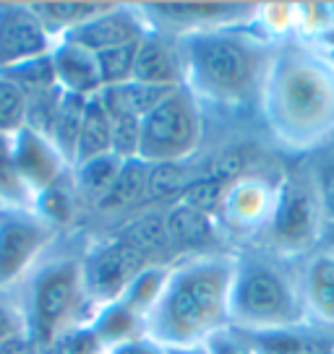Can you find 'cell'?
Returning <instances> with one entry per match:
<instances>
[{
  "label": "cell",
  "mask_w": 334,
  "mask_h": 354,
  "mask_svg": "<svg viewBox=\"0 0 334 354\" xmlns=\"http://www.w3.org/2000/svg\"><path fill=\"white\" fill-rule=\"evenodd\" d=\"M196 172L188 165H149L146 177V203H178L183 190L193 183Z\"/></svg>",
  "instance_id": "83f0119b"
},
{
  "label": "cell",
  "mask_w": 334,
  "mask_h": 354,
  "mask_svg": "<svg viewBox=\"0 0 334 354\" xmlns=\"http://www.w3.org/2000/svg\"><path fill=\"white\" fill-rule=\"evenodd\" d=\"M282 261L285 258L258 253L238 258L230 295V328L245 333L308 328L298 271L292 274Z\"/></svg>",
  "instance_id": "5b68a950"
},
{
  "label": "cell",
  "mask_w": 334,
  "mask_h": 354,
  "mask_svg": "<svg viewBox=\"0 0 334 354\" xmlns=\"http://www.w3.org/2000/svg\"><path fill=\"white\" fill-rule=\"evenodd\" d=\"M149 29L180 34L227 29V26H248L258 21L261 6L248 0H162V3H139Z\"/></svg>",
  "instance_id": "9c48e42d"
},
{
  "label": "cell",
  "mask_w": 334,
  "mask_h": 354,
  "mask_svg": "<svg viewBox=\"0 0 334 354\" xmlns=\"http://www.w3.org/2000/svg\"><path fill=\"white\" fill-rule=\"evenodd\" d=\"M115 234L121 240H125L131 248H136L152 266L155 263L170 266L167 258L175 253L173 243H170V234H167L165 214H159V211H144V214H139L136 219L123 224Z\"/></svg>",
  "instance_id": "ffe728a7"
},
{
  "label": "cell",
  "mask_w": 334,
  "mask_h": 354,
  "mask_svg": "<svg viewBox=\"0 0 334 354\" xmlns=\"http://www.w3.org/2000/svg\"><path fill=\"white\" fill-rule=\"evenodd\" d=\"M258 115L279 151L319 154L334 144V63L322 44L298 34L277 44Z\"/></svg>",
  "instance_id": "6da1fadb"
},
{
  "label": "cell",
  "mask_w": 334,
  "mask_h": 354,
  "mask_svg": "<svg viewBox=\"0 0 334 354\" xmlns=\"http://www.w3.org/2000/svg\"><path fill=\"white\" fill-rule=\"evenodd\" d=\"M165 224L175 253H188V258L217 253L220 224L214 216H206L183 203H173L165 214Z\"/></svg>",
  "instance_id": "e0dca14e"
},
{
  "label": "cell",
  "mask_w": 334,
  "mask_h": 354,
  "mask_svg": "<svg viewBox=\"0 0 334 354\" xmlns=\"http://www.w3.org/2000/svg\"><path fill=\"white\" fill-rule=\"evenodd\" d=\"M91 331L97 333V339L102 342L105 352L110 346H118L123 342H131L139 336H146V318L139 315L136 310H131L123 299L107 302L102 308L94 310L91 315Z\"/></svg>",
  "instance_id": "44dd1931"
},
{
  "label": "cell",
  "mask_w": 334,
  "mask_h": 354,
  "mask_svg": "<svg viewBox=\"0 0 334 354\" xmlns=\"http://www.w3.org/2000/svg\"><path fill=\"white\" fill-rule=\"evenodd\" d=\"M146 177H149V165L141 159H125L121 172L115 177L110 190L97 201L94 211L97 214H123L136 206L146 203Z\"/></svg>",
  "instance_id": "7402d4cb"
},
{
  "label": "cell",
  "mask_w": 334,
  "mask_h": 354,
  "mask_svg": "<svg viewBox=\"0 0 334 354\" xmlns=\"http://www.w3.org/2000/svg\"><path fill=\"white\" fill-rule=\"evenodd\" d=\"M301 261L298 284L308 328L334 333V248L322 245Z\"/></svg>",
  "instance_id": "4fadbf2b"
},
{
  "label": "cell",
  "mask_w": 334,
  "mask_h": 354,
  "mask_svg": "<svg viewBox=\"0 0 334 354\" xmlns=\"http://www.w3.org/2000/svg\"><path fill=\"white\" fill-rule=\"evenodd\" d=\"M76 206L78 198L76 193H73V185H71V175L66 180H60L58 185H53V188H47L34 196V211L45 221H50L53 227H58L60 232L73 221Z\"/></svg>",
  "instance_id": "f546056e"
},
{
  "label": "cell",
  "mask_w": 334,
  "mask_h": 354,
  "mask_svg": "<svg viewBox=\"0 0 334 354\" xmlns=\"http://www.w3.org/2000/svg\"><path fill=\"white\" fill-rule=\"evenodd\" d=\"M136 53H139V42L123 44V47H112V50L97 53V68H100L102 88L121 86V84L134 81Z\"/></svg>",
  "instance_id": "d6a6232c"
},
{
  "label": "cell",
  "mask_w": 334,
  "mask_h": 354,
  "mask_svg": "<svg viewBox=\"0 0 334 354\" xmlns=\"http://www.w3.org/2000/svg\"><path fill=\"white\" fill-rule=\"evenodd\" d=\"M311 175L316 193H319L324 219H326V224H334V156L316 162L311 167Z\"/></svg>",
  "instance_id": "8d00e7d4"
},
{
  "label": "cell",
  "mask_w": 334,
  "mask_h": 354,
  "mask_svg": "<svg viewBox=\"0 0 334 354\" xmlns=\"http://www.w3.org/2000/svg\"><path fill=\"white\" fill-rule=\"evenodd\" d=\"M87 97L76 94H63L60 110H58L55 125L50 131V141L55 146L60 156L66 159V165L73 169L78 151V138H81V125H84V112H87Z\"/></svg>",
  "instance_id": "484cf974"
},
{
  "label": "cell",
  "mask_w": 334,
  "mask_h": 354,
  "mask_svg": "<svg viewBox=\"0 0 334 354\" xmlns=\"http://www.w3.org/2000/svg\"><path fill=\"white\" fill-rule=\"evenodd\" d=\"M178 88V86H175ZM175 88L170 86H152L141 81H128L121 86L102 88L100 97L110 115H128V118H146L162 100H167Z\"/></svg>",
  "instance_id": "603a6c76"
},
{
  "label": "cell",
  "mask_w": 334,
  "mask_h": 354,
  "mask_svg": "<svg viewBox=\"0 0 334 354\" xmlns=\"http://www.w3.org/2000/svg\"><path fill=\"white\" fill-rule=\"evenodd\" d=\"M238 258L225 253L193 255L170 268L167 284L146 315V336L162 346L204 344L230 326Z\"/></svg>",
  "instance_id": "3957f363"
},
{
  "label": "cell",
  "mask_w": 334,
  "mask_h": 354,
  "mask_svg": "<svg viewBox=\"0 0 334 354\" xmlns=\"http://www.w3.org/2000/svg\"><path fill=\"white\" fill-rule=\"evenodd\" d=\"M183 84L201 107L222 112L256 110L277 44L261 26H227L178 37Z\"/></svg>",
  "instance_id": "7a4b0ae2"
},
{
  "label": "cell",
  "mask_w": 334,
  "mask_h": 354,
  "mask_svg": "<svg viewBox=\"0 0 334 354\" xmlns=\"http://www.w3.org/2000/svg\"><path fill=\"white\" fill-rule=\"evenodd\" d=\"M50 57H53V68H55L58 86L66 94H76V97L89 100L102 91V78L94 53L66 42V39H58Z\"/></svg>",
  "instance_id": "ac0fdd59"
},
{
  "label": "cell",
  "mask_w": 334,
  "mask_h": 354,
  "mask_svg": "<svg viewBox=\"0 0 334 354\" xmlns=\"http://www.w3.org/2000/svg\"><path fill=\"white\" fill-rule=\"evenodd\" d=\"M105 354H167V349L152 336H139V339L123 342L118 346H110Z\"/></svg>",
  "instance_id": "ab89813d"
},
{
  "label": "cell",
  "mask_w": 334,
  "mask_h": 354,
  "mask_svg": "<svg viewBox=\"0 0 334 354\" xmlns=\"http://www.w3.org/2000/svg\"><path fill=\"white\" fill-rule=\"evenodd\" d=\"M13 162H16L24 185L34 196L53 188L71 175V167L53 146V141L32 128H21L13 133Z\"/></svg>",
  "instance_id": "9a60e30c"
},
{
  "label": "cell",
  "mask_w": 334,
  "mask_h": 354,
  "mask_svg": "<svg viewBox=\"0 0 334 354\" xmlns=\"http://www.w3.org/2000/svg\"><path fill=\"white\" fill-rule=\"evenodd\" d=\"M324 230L326 219L313 185L311 167L301 165L282 172L274 211L264 230L269 253L285 261L306 258L324 240Z\"/></svg>",
  "instance_id": "8992f818"
},
{
  "label": "cell",
  "mask_w": 334,
  "mask_h": 354,
  "mask_svg": "<svg viewBox=\"0 0 334 354\" xmlns=\"http://www.w3.org/2000/svg\"><path fill=\"white\" fill-rule=\"evenodd\" d=\"M146 34H149V24H146L144 13L139 11V6L118 3L112 11L102 13L97 19H91L89 24L73 29L63 39L97 55V53H105L112 47L141 42Z\"/></svg>",
  "instance_id": "5bb4252c"
},
{
  "label": "cell",
  "mask_w": 334,
  "mask_h": 354,
  "mask_svg": "<svg viewBox=\"0 0 334 354\" xmlns=\"http://www.w3.org/2000/svg\"><path fill=\"white\" fill-rule=\"evenodd\" d=\"M55 42L29 3H0V71L50 55Z\"/></svg>",
  "instance_id": "7c38bea8"
},
{
  "label": "cell",
  "mask_w": 334,
  "mask_h": 354,
  "mask_svg": "<svg viewBox=\"0 0 334 354\" xmlns=\"http://www.w3.org/2000/svg\"><path fill=\"white\" fill-rule=\"evenodd\" d=\"M146 266L152 263L118 234L87 245L81 261V277L91 308L97 310L107 302L121 299Z\"/></svg>",
  "instance_id": "30bf717a"
},
{
  "label": "cell",
  "mask_w": 334,
  "mask_h": 354,
  "mask_svg": "<svg viewBox=\"0 0 334 354\" xmlns=\"http://www.w3.org/2000/svg\"><path fill=\"white\" fill-rule=\"evenodd\" d=\"M0 78H6L8 84H13L26 100L58 88L55 68H53V57L50 55L24 60V63L11 66V68H3V71H0Z\"/></svg>",
  "instance_id": "4316f807"
},
{
  "label": "cell",
  "mask_w": 334,
  "mask_h": 354,
  "mask_svg": "<svg viewBox=\"0 0 334 354\" xmlns=\"http://www.w3.org/2000/svg\"><path fill=\"white\" fill-rule=\"evenodd\" d=\"M0 209H6V206H3V203H0Z\"/></svg>",
  "instance_id": "ee69618b"
},
{
  "label": "cell",
  "mask_w": 334,
  "mask_h": 354,
  "mask_svg": "<svg viewBox=\"0 0 334 354\" xmlns=\"http://www.w3.org/2000/svg\"><path fill=\"white\" fill-rule=\"evenodd\" d=\"M141 120L128 115H112V154L121 159H139Z\"/></svg>",
  "instance_id": "d590c367"
},
{
  "label": "cell",
  "mask_w": 334,
  "mask_h": 354,
  "mask_svg": "<svg viewBox=\"0 0 334 354\" xmlns=\"http://www.w3.org/2000/svg\"><path fill=\"white\" fill-rule=\"evenodd\" d=\"M115 6L118 3L112 0H34L29 3V8L37 13V19L55 39H63L66 34L89 24L102 13L112 11Z\"/></svg>",
  "instance_id": "d6986e66"
},
{
  "label": "cell",
  "mask_w": 334,
  "mask_h": 354,
  "mask_svg": "<svg viewBox=\"0 0 334 354\" xmlns=\"http://www.w3.org/2000/svg\"><path fill=\"white\" fill-rule=\"evenodd\" d=\"M204 344H206L209 354H254V349L243 339V333L230 328V326L222 331H214Z\"/></svg>",
  "instance_id": "f35d334b"
},
{
  "label": "cell",
  "mask_w": 334,
  "mask_h": 354,
  "mask_svg": "<svg viewBox=\"0 0 334 354\" xmlns=\"http://www.w3.org/2000/svg\"><path fill=\"white\" fill-rule=\"evenodd\" d=\"M324 50H326V55L332 57V63H334V42H329V44H322Z\"/></svg>",
  "instance_id": "7bdbcfd3"
},
{
  "label": "cell",
  "mask_w": 334,
  "mask_h": 354,
  "mask_svg": "<svg viewBox=\"0 0 334 354\" xmlns=\"http://www.w3.org/2000/svg\"><path fill=\"white\" fill-rule=\"evenodd\" d=\"M167 354H209L206 344H188V346H165Z\"/></svg>",
  "instance_id": "b9f144b4"
},
{
  "label": "cell",
  "mask_w": 334,
  "mask_h": 354,
  "mask_svg": "<svg viewBox=\"0 0 334 354\" xmlns=\"http://www.w3.org/2000/svg\"><path fill=\"white\" fill-rule=\"evenodd\" d=\"M0 203L6 209H34V193L13 162V136H0Z\"/></svg>",
  "instance_id": "f1b7e54d"
},
{
  "label": "cell",
  "mask_w": 334,
  "mask_h": 354,
  "mask_svg": "<svg viewBox=\"0 0 334 354\" xmlns=\"http://www.w3.org/2000/svg\"><path fill=\"white\" fill-rule=\"evenodd\" d=\"M204 141V107L186 84L141 118L139 159L146 165H188Z\"/></svg>",
  "instance_id": "52a82bcc"
},
{
  "label": "cell",
  "mask_w": 334,
  "mask_h": 354,
  "mask_svg": "<svg viewBox=\"0 0 334 354\" xmlns=\"http://www.w3.org/2000/svg\"><path fill=\"white\" fill-rule=\"evenodd\" d=\"M170 268L173 266L167 263H155V266H146L144 271L131 281V287L125 289L123 295V302L128 305L131 310H136L139 315H149L152 308L157 305V299L162 295V289L167 284V277H170Z\"/></svg>",
  "instance_id": "4dcf8cb0"
},
{
  "label": "cell",
  "mask_w": 334,
  "mask_h": 354,
  "mask_svg": "<svg viewBox=\"0 0 334 354\" xmlns=\"http://www.w3.org/2000/svg\"><path fill=\"white\" fill-rule=\"evenodd\" d=\"M21 333H26L21 308L16 305L13 295H3L0 292V344L11 342V339L21 336Z\"/></svg>",
  "instance_id": "74e56055"
},
{
  "label": "cell",
  "mask_w": 334,
  "mask_h": 354,
  "mask_svg": "<svg viewBox=\"0 0 334 354\" xmlns=\"http://www.w3.org/2000/svg\"><path fill=\"white\" fill-rule=\"evenodd\" d=\"M134 81L170 88L183 86V55H180L178 37L149 29V34L139 42Z\"/></svg>",
  "instance_id": "2e32d148"
},
{
  "label": "cell",
  "mask_w": 334,
  "mask_h": 354,
  "mask_svg": "<svg viewBox=\"0 0 334 354\" xmlns=\"http://www.w3.org/2000/svg\"><path fill=\"white\" fill-rule=\"evenodd\" d=\"M0 354H42V349L26 333H21V336H16L11 342L0 344Z\"/></svg>",
  "instance_id": "60d3db41"
},
{
  "label": "cell",
  "mask_w": 334,
  "mask_h": 354,
  "mask_svg": "<svg viewBox=\"0 0 334 354\" xmlns=\"http://www.w3.org/2000/svg\"><path fill=\"white\" fill-rule=\"evenodd\" d=\"M60 234L34 209H0V292L11 295Z\"/></svg>",
  "instance_id": "ba28073f"
},
{
  "label": "cell",
  "mask_w": 334,
  "mask_h": 354,
  "mask_svg": "<svg viewBox=\"0 0 334 354\" xmlns=\"http://www.w3.org/2000/svg\"><path fill=\"white\" fill-rule=\"evenodd\" d=\"M84 250L60 248L55 243L11 292L21 308L26 336L39 349H47L60 333L78 323H89V315L84 313L87 308L94 313L81 277Z\"/></svg>",
  "instance_id": "277c9868"
},
{
  "label": "cell",
  "mask_w": 334,
  "mask_h": 354,
  "mask_svg": "<svg viewBox=\"0 0 334 354\" xmlns=\"http://www.w3.org/2000/svg\"><path fill=\"white\" fill-rule=\"evenodd\" d=\"M125 159L115 154H105L97 159H89L84 165H76L71 169V185L76 193L78 201H87L91 209L97 206V201L110 190V185L115 183V177L121 172V167Z\"/></svg>",
  "instance_id": "d4e9b609"
},
{
  "label": "cell",
  "mask_w": 334,
  "mask_h": 354,
  "mask_svg": "<svg viewBox=\"0 0 334 354\" xmlns=\"http://www.w3.org/2000/svg\"><path fill=\"white\" fill-rule=\"evenodd\" d=\"M26 120V97L19 88L0 78V136H13Z\"/></svg>",
  "instance_id": "e575fe53"
},
{
  "label": "cell",
  "mask_w": 334,
  "mask_h": 354,
  "mask_svg": "<svg viewBox=\"0 0 334 354\" xmlns=\"http://www.w3.org/2000/svg\"><path fill=\"white\" fill-rule=\"evenodd\" d=\"M230 188H233V183H227V180H214V177L196 175L193 183L183 190V196L178 198V203L217 219V214L222 209V203H225V198H227Z\"/></svg>",
  "instance_id": "1f68e13d"
},
{
  "label": "cell",
  "mask_w": 334,
  "mask_h": 354,
  "mask_svg": "<svg viewBox=\"0 0 334 354\" xmlns=\"http://www.w3.org/2000/svg\"><path fill=\"white\" fill-rule=\"evenodd\" d=\"M279 180L282 175L269 180V175H261V172L235 180L222 209L217 214L220 230H230L235 234L264 232L274 211Z\"/></svg>",
  "instance_id": "8fae6325"
},
{
  "label": "cell",
  "mask_w": 334,
  "mask_h": 354,
  "mask_svg": "<svg viewBox=\"0 0 334 354\" xmlns=\"http://www.w3.org/2000/svg\"><path fill=\"white\" fill-rule=\"evenodd\" d=\"M63 88L58 86L47 94H39V97H32L26 100V120H24V128H32V131L42 133L50 138V131L55 125L58 110H60V102H63Z\"/></svg>",
  "instance_id": "836d02e7"
},
{
  "label": "cell",
  "mask_w": 334,
  "mask_h": 354,
  "mask_svg": "<svg viewBox=\"0 0 334 354\" xmlns=\"http://www.w3.org/2000/svg\"><path fill=\"white\" fill-rule=\"evenodd\" d=\"M105 154H112V115L107 112L102 97L97 94V97H89V102H87L81 138H78L76 165H84V162Z\"/></svg>",
  "instance_id": "cb8c5ba5"
}]
</instances>
